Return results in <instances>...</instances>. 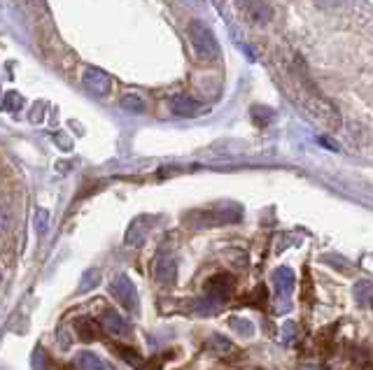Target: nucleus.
Masks as SVG:
<instances>
[{
	"instance_id": "obj_1",
	"label": "nucleus",
	"mask_w": 373,
	"mask_h": 370,
	"mask_svg": "<svg viewBox=\"0 0 373 370\" xmlns=\"http://www.w3.org/2000/svg\"><path fill=\"white\" fill-rule=\"evenodd\" d=\"M189 40H191V47H194V52L198 59L203 61H213L220 56V45H217L213 30H210L205 23L201 21H191L189 26Z\"/></svg>"
},
{
	"instance_id": "obj_2",
	"label": "nucleus",
	"mask_w": 373,
	"mask_h": 370,
	"mask_svg": "<svg viewBox=\"0 0 373 370\" xmlns=\"http://www.w3.org/2000/svg\"><path fill=\"white\" fill-rule=\"evenodd\" d=\"M110 291L115 293V298L119 300L122 307H126V310H131V312L138 310V293H135L133 282H131L126 275H119V278L112 280Z\"/></svg>"
},
{
	"instance_id": "obj_3",
	"label": "nucleus",
	"mask_w": 373,
	"mask_h": 370,
	"mask_svg": "<svg viewBox=\"0 0 373 370\" xmlns=\"http://www.w3.org/2000/svg\"><path fill=\"white\" fill-rule=\"evenodd\" d=\"M238 5L254 23H269L273 17V10L266 0H238Z\"/></svg>"
},
{
	"instance_id": "obj_4",
	"label": "nucleus",
	"mask_w": 373,
	"mask_h": 370,
	"mask_svg": "<svg viewBox=\"0 0 373 370\" xmlns=\"http://www.w3.org/2000/svg\"><path fill=\"white\" fill-rule=\"evenodd\" d=\"M103 326H105V331H108L110 335H115V338H128L131 333H133L131 324L122 315H117V310H105Z\"/></svg>"
},
{
	"instance_id": "obj_5",
	"label": "nucleus",
	"mask_w": 373,
	"mask_h": 370,
	"mask_svg": "<svg viewBox=\"0 0 373 370\" xmlns=\"http://www.w3.org/2000/svg\"><path fill=\"white\" fill-rule=\"evenodd\" d=\"M82 84L91 93H96V96H103V93L110 91V77L103 70H98V68H86L84 77H82Z\"/></svg>"
},
{
	"instance_id": "obj_6",
	"label": "nucleus",
	"mask_w": 373,
	"mask_h": 370,
	"mask_svg": "<svg viewBox=\"0 0 373 370\" xmlns=\"http://www.w3.org/2000/svg\"><path fill=\"white\" fill-rule=\"evenodd\" d=\"M201 219L203 226H222V224H229V222H236L240 217V210H227V208H220V210H210V212H201L196 215Z\"/></svg>"
},
{
	"instance_id": "obj_7",
	"label": "nucleus",
	"mask_w": 373,
	"mask_h": 370,
	"mask_svg": "<svg viewBox=\"0 0 373 370\" xmlns=\"http://www.w3.org/2000/svg\"><path fill=\"white\" fill-rule=\"evenodd\" d=\"M273 286H276V293L280 298H287L294 289V273L289 268H278L273 273Z\"/></svg>"
},
{
	"instance_id": "obj_8",
	"label": "nucleus",
	"mask_w": 373,
	"mask_h": 370,
	"mask_svg": "<svg viewBox=\"0 0 373 370\" xmlns=\"http://www.w3.org/2000/svg\"><path fill=\"white\" fill-rule=\"evenodd\" d=\"M154 275L161 284H173L175 282V275H178V263L173 256H161L157 261V268H154Z\"/></svg>"
},
{
	"instance_id": "obj_9",
	"label": "nucleus",
	"mask_w": 373,
	"mask_h": 370,
	"mask_svg": "<svg viewBox=\"0 0 373 370\" xmlns=\"http://www.w3.org/2000/svg\"><path fill=\"white\" fill-rule=\"evenodd\" d=\"M171 110L180 117H194L198 110V103L189 96H175L171 100Z\"/></svg>"
},
{
	"instance_id": "obj_10",
	"label": "nucleus",
	"mask_w": 373,
	"mask_h": 370,
	"mask_svg": "<svg viewBox=\"0 0 373 370\" xmlns=\"http://www.w3.org/2000/svg\"><path fill=\"white\" fill-rule=\"evenodd\" d=\"M75 366L79 370H112L103 359H98L96 354H89V352L79 354L77 359H75Z\"/></svg>"
},
{
	"instance_id": "obj_11",
	"label": "nucleus",
	"mask_w": 373,
	"mask_h": 370,
	"mask_svg": "<svg viewBox=\"0 0 373 370\" xmlns=\"http://www.w3.org/2000/svg\"><path fill=\"white\" fill-rule=\"evenodd\" d=\"M145 235H147L145 219H135V222L131 224L128 231H126V242L128 244H142V242H145Z\"/></svg>"
},
{
	"instance_id": "obj_12",
	"label": "nucleus",
	"mask_w": 373,
	"mask_h": 370,
	"mask_svg": "<svg viewBox=\"0 0 373 370\" xmlns=\"http://www.w3.org/2000/svg\"><path fill=\"white\" fill-rule=\"evenodd\" d=\"M75 329H77V335H79V340H84V342H91V340H96V326H93L91 319H77L75 322Z\"/></svg>"
},
{
	"instance_id": "obj_13",
	"label": "nucleus",
	"mask_w": 373,
	"mask_h": 370,
	"mask_svg": "<svg viewBox=\"0 0 373 370\" xmlns=\"http://www.w3.org/2000/svg\"><path fill=\"white\" fill-rule=\"evenodd\" d=\"M98 282H101V271H98V268H89V271L82 275V282H79V293L91 291L93 286H98Z\"/></svg>"
},
{
	"instance_id": "obj_14",
	"label": "nucleus",
	"mask_w": 373,
	"mask_h": 370,
	"mask_svg": "<svg viewBox=\"0 0 373 370\" xmlns=\"http://www.w3.org/2000/svg\"><path fill=\"white\" fill-rule=\"evenodd\" d=\"M119 105L126 112H142V110H145V103H142V98L135 96V93H126V96L122 98Z\"/></svg>"
},
{
	"instance_id": "obj_15",
	"label": "nucleus",
	"mask_w": 373,
	"mask_h": 370,
	"mask_svg": "<svg viewBox=\"0 0 373 370\" xmlns=\"http://www.w3.org/2000/svg\"><path fill=\"white\" fill-rule=\"evenodd\" d=\"M10 233H12V219H10V215L5 210H0V247H5V240L10 237Z\"/></svg>"
},
{
	"instance_id": "obj_16",
	"label": "nucleus",
	"mask_w": 373,
	"mask_h": 370,
	"mask_svg": "<svg viewBox=\"0 0 373 370\" xmlns=\"http://www.w3.org/2000/svg\"><path fill=\"white\" fill-rule=\"evenodd\" d=\"M231 329L238 331V333H242V335H252L254 333V326L247 322V319H240V317L231 319Z\"/></svg>"
},
{
	"instance_id": "obj_17",
	"label": "nucleus",
	"mask_w": 373,
	"mask_h": 370,
	"mask_svg": "<svg viewBox=\"0 0 373 370\" xmlns=\"http://www.w3.org/2000/svg\"><path fill=\"white\" fill-rule=\"evenodd\" d=\"M369 296H373V286L369 282H359L357 286H354V298L357 300H366Z\"/></svg>"
},
{
	"instance_id": "obj_18",
	"label": "nucleus",
	"mask_w": 373,
	"mask_h": 370,
	"mask_svg": "<svg viewBox=\"0 0 373 370\" xmlns=\"http://www.w3.org/2000/svg\"><path fill=\"white\" fill-rule=\"evenodd\" d=\"M119 354L126 359L128 363H133V366H142V361H140V356L138 352H133V349H126V347H119Z\"/></svg>"
},
{
	"instance_id": "obj_19",
	"label": "nucleus",
	"mask_w": 373,
	"mask_h": 370,
	"mask_svg": "<svg viewBox=\"0 0 373 370\" xmlns=\"http://www.w3.org/2000/svg\"><path fill=\"white\" fill-rule=\"evenodd\" d=\"M5 108L19 110L21 108V96H19V93H8V96H5Z\"/></svg>"
},
{
	"instance_id": "obj_20",
	"label": "nucleus",
	"mask_w": 373,
	"mask_h": 370,
	"mask_svg": "<svg viewBox=\"0 0 373 370\" xmlns=\"http://www.w3.org/2000/svg\"><path fill=\"white\" fill-rule=\"evenodd\" d=\"M47 224V212H37V231H45Z\"/></svg>"
},
{
	"instance_id": "obj_21",
	"label": "nucleus",
	"mask_w": 373,
	"mask_h": 370,
	"mask_svg": "<svg viewBox=\"0 0 373 370\" xmlns=\"http://www.w3.org/2000/svg\"><path fill=\"white\" fill-rule=\"evenodd\" d=\"M315 3L325 5V8H336V5H343L345 0H315Z\"/></svg>"
}]
</instances>
